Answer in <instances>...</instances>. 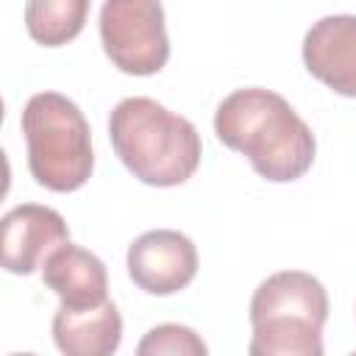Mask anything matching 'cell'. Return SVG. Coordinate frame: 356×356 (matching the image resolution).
I'll use <instances>...</instances> for the list:
<instances>
[{
	"instance_id": "obj_1",
	"label": "cell",
	"mask_w": 356,
	"mask_h": 356,
	"mask_svg": "<svg viewBox=\"0 0 356 356\" xmlns=\"http://www.w3.org/2000/svg\"><path fill=\"white\" fill-rule=\"evenodd\" d=\"M217 139L248 156L250 167L273 184H289L314 164L317 142L306 120L278 95L261 86L231 92L214 114Z\"/></svg>"
},
{
	"instance_id": "obj_2",
	"label": "cell",
	"mask_w": 356,
	"mask_h": 356,
	"mask_svg": "<svg viewBox=\"0 0 356 356\" xmlns=\"http://www.w3.org/2000/svg\"><path fill=\"white\" fill-rule=\"evenodd\" d=\"M108 136L117 159L147 186H178L200 167L197 128L153 97L120 100L108 117Z\"/></svg>"
},
{
	"instance_id": "obj_3",
	"label": "cell",
	"mask_w": 356,
	"mask_h": 356,
	"mask_svg": "<svg viewBox=\"0 0 356 356\" xmlns=\"http://www.w3.org/2000/svg\"><path fill=\"white\" fill-rule=\"evenodd\" d=\"M328 320L325 286L303 270L264 278L250 298V356H320Z\"/></svg>"
},
{
	"instance_id": "obj_4",
	"label": "cell",
	"mask_w": 356,
	"mask_h": 356,
	"mask_svg": "<svg viewBox=\"0 0 356 356\" xmlns=\"http://www.w3.org/2000/svg\"><path fill=\"white\" fill-rule=\"evenodd\" d=\"M28 170L50 192L81 189L95 167L92 131L83 111L58 92H36L19 117Z\"/></svg>"
},
{
	"instance_id": "obj_5",
	"label": "cell",
	"mask_w": 356,
	"mask_h": 356,
	"mask_svg": "<svg viewBox=\"0 0 356 356\" xmlns=\"http://www.w3.org/2000/svg\"><path fill=\"white\" fill-rule=\"evenodd\" d=\"M100 42L120 72L156 75L170 58L161 0H106L100 8Z\"/></svg>"
},
{
	"instance_id": "obj_6",
	"label": "cell",
	"mask_w": 356,
	"mask_h": 356,
	"mask_svg": "<svg viewBox=\"0 0 356 356\" xmlns=\"http://www.w3.org/2000/svg\"><path fill=\"white\" fill-rule=\"evenodd\" d=\"M128 275L147 295H172L192 284L197 273L195 242L172 228H156L136 236L128 248Z\"/></svg>"
},
{
	"instance_id": "obj_7",
	"label": "cell",
	"mask_w": 356,
	"mask_h": 356,
	"mask_svg": "<svg viewBox=\"0 0 356 356\" xmlns=\"http://www.w3.org/2000/svg\"><path fill=\"white\" fill-rule=\"evenodd\" d=\"M70 242V228L64 217L39 203H22L6 211L0 222V259L14 275H31L44 259Z\"/></svg>"
},
{
	"instance_id": "obj_8",
	"label": "cell",
	"mask_w": 356,
	"mask_h": 356,
	"mask_svg": "<svg viewBox=\"0 0 356 356\" xmlns=\"http://www.w3.org/2000/svg\"><path fill=\"white\" fill-rule=\"evenodd\" d=\"M303 64L328 89L356 97V17L331 14L303 36Z\"/></svg>"
},
{
	"instance_id": "obj_9",
	"label": "cell",
	"mask_w": 356,
	"mask_h": 356,
	"mask_svg": "<svg viewBox=\"0 0 356 356\" xmlns=\"http://www.w3.org/2000/svg\"><path fill=\"white\" fill-rule=\"evenodd\" d=\"M122 339V317L106 298L95 306H58L53 342L67 356H111Z\"/></svg>"
},
{
	"instance_id": "obj_10",
	"label": "cell",
	"mask_w": 356,
	"mask_h": 356,
	"mask_svg": "<svg viewBox=\"0 0 356 356\" xmlns=\"http://www.w3.org/2000/svg\"><path fill=\"white\" fill-rule=\"evenodd\" d=\"M42 278L64 306H95L106 300V264L78 245L67 242L56 248L42 264Z\"/></svg>"
},
{
	"instance_id": "obj_11",
	"label": "cell",
	"mask_w": 356,
	"mask_h": 356,
	"mask_svg": "<svg viewBox=\"0 0 356 356\" xmlns=\"http://www.w3.org/2000/svg\"><path fill=\"white\" fill-rule=\"evenodd\" d=\"M89 3L92 0H28L25 28L33 42L44 47H61L83 31Z\"/></svg>"
},
{
	"instance_id": "obj_12",
	"label": "cell",
	"mask_w": 356,
	"mask_h": 356,
	"mask_svg": "<svg viewBox=\"0 0 356 356\" xmlns=\"http://www.w3.org/2000/svg\"><path fill=\"white\" fill-rule=\"evenodd\" d=\"M139 356H206V342L186 325L164 323L145 334V339L136 345Z\"/></svg>"
}]
</instances>
